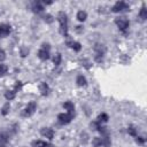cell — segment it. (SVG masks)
I'll return each instance as SVG.
<instances>
[{
    "mask_svg": "<svg viewBox=\"0 0 147 147\" xmlns=\"http://www.w3.org/2000/svg\"><path fill=\"white\" fill-rule=\"evenodd\" d=\"M44 21H45L46 23H53L54 17H53L51 14H47V15H45V16H44Z\"/></svg>",
    "mask_w": 147,
    "mask_h": 147,
    "instance_id": "27",
    "label": "cell"
},
{
    "mask_svg": "<svg viewBox=\"0 0 147 147\" xmlns=\"http://www.w3.org/2000/svg\"><path fill=\"white\" fill-rule=\"evenodd\" d=\"M106 52H107V48L101 42H95L94 46H93V53H94V61L100 63L103 61L105 59V55H106Z\"/></svg>",
    "mask_w": 147,
    "mask_h": 147,
    "instance_id": "2",
    "label": "cell"
},
{
    "mask_svg": "<svg viewBox=\"0 0 147 147\" xmlns=\"http://www.w3.org/2000/svg\"><path fill=\"white\" fill-rule=\"evenodd\" d=\"M76 84H77V86H79V87H85V86L87 85V79H86V77H85L84 75H82V74L77 75V77H76Z\"/></svg>",
    "mask_w": 147,
    "mask_h": 147,
    "instance_id": "14",
    "label": "cell"
},
{
    "mask_svg": "<svg viewBox=\"0 0 147 147\" xmlns=\"http://www.w3.org/2000/svg\"><path fill=\"white\" fill-rule=\"evenodd\" d=\"M138 16H139V18L141 21H146V18H147V9H146V5L145 3H142V6H141V8L139 10Z\"/></svg>",
    "mask_w": 147,
    "mask_h": 147,
    "instance_id": "19",
    "label": "cell"
},
{
    "mask_svg": "<svg viewBox=\"0 0 147 147\" xmlns=\"http://www.w3.org/2000/svg\"><path fill=\"white\" fill-rule=\"evenodd\" d=\"M62 107L67 110V113L75 114V105H74V102H71V101H65V102H63Z\"/></svg>",
    "mask_w": 147,
    "mask_h": 147,
    "instance_id": "16",
    "label": "cell"
},
{
    "mask_svg": "<svg viewBox=\"0 0 147 147\" xmlns=\"http://www.w3.org/2000/svg\"><path fill=\"white\" fill-rule=\"evenodd\" d=\"M37 56L41 61H47L51 57V44L49 42H42L40 48L38 49Z\"/></svg>",
    "mask_w": 147,
    "mask_h": 147,
    "instance_id": "3",
    "label": "cell"
},
{
    "mask_svg": "<svg viewBox=\"0 0 147 147\" xmlns=\"http://www.w3.org/2000/svg\"><path fill=\"white\" fill-rule=\"evenodd\" d=\"M8 69H9V68H8V65H7V64H5L3 62H2V63H0V78H1V77H3V76L8 72Z\"/></svg>",
    "mask_w": 147,
    "mask_h": 147,
    "instance_id": "24",
    "label": "cell"
},
{
    "mask_svg": "<svg viewBox=\"0 0 147 147\" xmlns=\"http://www.w3.org/2000/svg\"><path fill=\"white\" fill-rule=\"evenodd\" d=\"M61 61H62V55H61V53H55V55L53 56V63H54V65L55 67H59L60 64H61Z\"/></svg>",
    "mask_w": 147,
    "mask_h": 147,
    "instance_id": "23",
    "label": "cell"
},
{
    "mask_svg": "<svg viewBox=\"0 0 147 147\" xmlns=\"http://www.w3.org/2000/svg\"><path fill=\"white\" fill-rule=\"evenodd\" d=\"M40 134H41L42 137L47 138L48 140H52V139L54 138L55 132H54V130L51 129V127H41V129H40Z\"/></svg>",
    "mask_w": 147,
    "mask_h": 147,
    "instance_id": "9",
    "label": "cell"
},
{
    "mask_svg": "<svg viewBox=\"0 0 147 147\" xmlns=\"http://www.w3.org/2000/svg\"><path fill=\"white\" fill-rule=\"evenodd\" d=\"M9 141V136L5 132H0V147H6Z\"/></svg>",
    "mask_w": 147,
    "mask_h": 147,
    "instance_id": "17",
    "label": "cell"
},
{
    "mask_svg": "<svg viewBox=\"0 0 147 147\" xmlns=\"http://www.w3.org/2000/svg\"><path fill=\"white\" fill-rule=\"evenodd\" d=\"M127 133H129L130 136H132V137H137V136H138L137 129H136L133 125H130V126L127 127Z\"/></svg>",
    "mask_w": 147,
    "mask_h": 147,
    "instance_id": "26",
    "label": "cell"
},
{
    "mask_svg": "<svg viewBox=\"0 0 147 147\" xmlns=\"http://www.w3.org/2000/svg\"><path fill=\"white\" fill-rule=\"evenodd\" d=\"M29 53H30V51H29V48H28V47L22 46V47L20 48V54H21V57H25V56H28V55H29Z\"/></svg>",
    "mask_w": 147,
    "mask_h": 147,
    "instance_id": "25",
    "label": "cell"
},
{
    "mask_svg": "<svg viewBox=\"0 0 147 147\" xmlns=\"http://www.w3.org/2000/svg\"><path fill=\"white\" fill-rule=\"evenodd\" d=\"M18 91H20V90H18L17 87H15V86H14L13 90H7V91L5 92V99H6L7 101H11V100H14Z\"/></svg>",
    "mask_w": 147,
    "mask_h": 147,
    "instance_id": "12",
    "label": "cell"
},
{
    "mask_svg": "<svg viewBox=\"0 0 147 147\" xmlns=\"http://www.w3.org/2000/svg\"><path fill=\"white\" fill-rule=\"evenodd\" d=\"M9 111H10V102H9V101H7V102L2 106V108H1L0 113H1V115H2V116H7V115L9 114Z\"/></svg>",
    "mask_w": 147,
    "mask_h": 147,
    "instance_id": "21",
    "label": "cell"
},
{
    "mask_svg": "<svg viewBox=\"0 0 147 147\" xmlns=\"http://www.w3.org/2000/svg\"><path fill=\"white\" fill-rule=\"evenodd\" d=\"M37 110V102L36 101H30L22 110V117H31Z\"/></svg>",
    "mask_w": 147,
    "mask_h": 147,
    "instance_id": "5",
    "label": "cell"
},
{
    "mask_svg": "<svg viewBox=\"0 0 147 147\" xmlns=\"http://www.w3.org/2000/svg\"><path fill=\"white\" fill-rule=\"evenodd\" d=\"M134 138H136V141H137L138 144H140V145L145 144V138H142V137H139V136H137V137H134Z\"/></svg>",
    "mask_w": 147,
    "mask_h": 147,
    "instance_id": "29",
    "label": "cell"
},
{
    "mask_svg": "<svg viewBox=\"0 0 147 147\" xmlns=\"http://www.w3.org/2000/svg\"><path fill=\"white\" fill-rule=\"evenodd\" d=\"M11 32V25L8 23H0V38H6Z\"/></svg>",
    "mask_w": 147,
    "mask_h": 147,
    "instance_id": "8",
    "label": "cell"
},
{
    "mask_svg": "<svg viewBox=\"0 0 147 147\" xmlns=\"http://www.w3.org/2000/svg\"><path fill=\"white\" fill-rule=\"evenodd\" d=\"M75 118V114H70V113H60L57 115V122L60 125H67L69 123H71V121Z\"/></svg>",
    "mask_w": 147,
    "mask_h": 147,
    "instance_id": "6",
    "label": "cell"
},
{
    "mask_svg": "<svg viewBox=\"0 0 147 147\" xmlns=\"http://www.w3.org/2000/svg\"><path fill=\"white\" fill-rule=\"evenodd\" d=\"M92 145H93V147H101V146H103L102 137H94L92 139Z\"/></svg>",
    "mask_w": 147,
    "mask_h": 147,
    "instance_id": "22",
    "label": "cell"
},
{
    "mask_svg": "<svg viewBox=\"0 0 147 147\" xmlns=\"http://www.w3.org/2000/svg\"><path fill=\"white\" fill-rule=\"evenodd\" d=\"M65 44H67V46L68 47H70L71 49H74L75 52H80L82 51V44L80 42H78V41H75V40H70V39H68L67 41H65Z\"/></svg>",
    "mask_w": 147,
    "mask_h": 147,
    "instance_id": "13",
    "label": "cell"
},
{
    "mask_svg": "<svg viewBox=\"0 0 147 147\" xmlns=\"http://www.w3.org/2000/svg\"><path fill=\"white\" fill-rule=\"evenodd\" d=\"M76 18L79 22H85L86 18H87V13L85 10H78L77 11V15H76Z\"/></svg>",
    "mask_w": 147,
    "mask_h": 147,
    "instance_id": "20",
    "label": "cell"
},
{
    "mask_svg": "<svg viewBox=\"0 0 147 147\" xmlns=\"http://www.w3.org/2000/svg\"><path fill=\"white\" fill-rule=\"evenodd\" d=\"M31 147H53V145L44 140H33L31 142Z\"/></svg>",
    "mask_w": 147,
    "mask_h": 147,
    "instance_id": "15",
    "label": "cell"
},
{
    "mask_svg": "<svg viewBox=\"0 0 147 147\" xmlns=\"http://www.w3.org/2000/svg\"><path fill=\"white\" fill-rule=\"evenodd\" d=\"M113 13H122V11H126V10H130V6L125 2V1H116L111 9H110Z\"/></svg>",
    "mask_w": 147,
    "mask_h": 147,
    "instance_id": "7",
    "label": "cell"
},
{
    "mask_svg": "<svg viewBox=\"0 0 147 147\" xmlns=\"http://www.w3.org/2000/svg\"><path fill=\"white\" fill-rule=\"evenodd\" d=\"M38 88H39V92H40V94H41L42 96H47V95L49 94V92H51V88H49L48 84L45 83V82H40Z\"/></svg>",
    "mask_w": 147,
    "mask_h": 147,
    "instance_id": "11",
    "label": "cell"
},
{
    "mask_svg": "<svg viewBox=\"0 0 147 147\" xmlns=\"http://www.w3.org/2000/svg\"><path fill=\"white\" fill-rule=\"evenodd\" d=\"M108 119H109L108 114H106V113H101V114L98 115V117H96L95 121H96L98 123H100V124H103V123H107Z\"/></svg>",
    "mask_w": 147,
    "mask_h": 147,
    "instance_id": "18",
    "label": "cell"
},
{
    "mask_svg": "<svg viewBox=\"0 0 147 147\" xmlns=\"http://www.w3.org/2000/svg\"><path fill=\"white\" fill-rule=\"evenodd\" d=\"M6 52H5V49H2L1 47H0V63H2L5 60H6Z\"/></svg>",
    "mask_w": 147,
    "mask_h": 147,
    "instance_id": "28",
    "label": "cell"
},
{
    "mask_svg": "<svg viewBox=\"0 0 147 147\" xmlns=\"http://www.w3.org/2000/svg\"><path fill=\"white\" fill-rule=\"evenodd\" d=\"M114 22H115L116 26L118 28V30H119L121 32H125V31L129 29V26H130V21H129L126 17H124V16L116 17Z\"/></svg>",
    "mask_w": 147,
    "mask_h": 147,
    "instance_id": "4",
    "label": "cell"
},
{
    "mask_svg": "<svg viewBox=\"0 0 147 147\" xmlns=\"http://www.w3.org/2000/svg\"><path fill=\"white\" fill-rule=\"evenodd\" d=\"M44 9H45V7H44L42 2H40V1H33L31 5V10L34 14H40L44 11Z\"/></svg>",
    "mask_w": 147,
    "mask_h": 147,
    "instance_id": "10",
    "label": "cell"
},
{
    "mask_svg": "<svg viewBox=\"0 0 147 147\" xmlns=\"http://www.w3.org/2000/svg\"><path fill=\"white\" fill-rule=\"evenodd\" d=\"M56 20L59 22V32H60V34L63 38H65L67 40L70 39V37H69V18H68L67 13L59 11L57 16H56Z\"/></svg>",
    "mask_w": 147,
    "mask_h": 147,
    "instance_id": "1",
    "label": "cell"
}]
</instances>
